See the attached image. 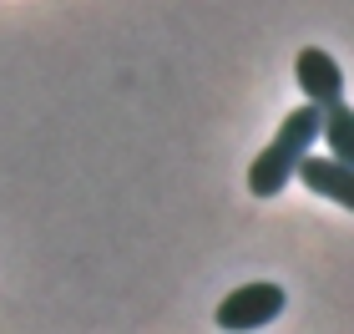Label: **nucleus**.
<instances>
[{
  "instance_id": "obj_1",
  "label": "nucleus",
  "mask_w": 354,
  "mask_h": 334,
  "mask_svg": "<svg viewBox=\"0 0 354 334\" xmlns=\"http://www.w3.org/2000/svg\"><path fill=\"white\" fill-rule=\"evenodd\" d=\"M314 142H319V106L304 102V106H294V111L283 117L279 137H273L268 147L253 157V167H248V193H253V198H279L283 187L294 183V167L304 163V152H314Z\"/></svg>"
},
{
  "instance_id": "obj_2",
  "label": "nucleus",
  "mask_w": 354,
  "mask_h": 334,
  "mask_svg": "<svg viewBox=\"0 0 354 334\" xmlns=\"http://www.w3.org/2000/svg\"><path fill=\"white\" fill-rule=\"evenodd\" d=\"M283 304L288 299L279 284H243V289H233L218 304V324L223 329H263L283 314Z\"/></svg>"
},
{
  "instance_id": "obj_4",
  "label": "nucleus",
  "mask_w": 354,
  "mask_h": 334,
  "mask_svg": "<svg viewBox=\"0 0 354 334\" xmlns=\"http://www.w3.org/2000/svg\"><path fill=\"white\" fill-rule=\"evenodd\" d=\"M294 178L309 187V193H319V198H329V203H339V208L354 213V167H349V163L304 152V163L294 167Z\"/></svg>"
},
{
  "instance_id": "obj_5",
  "label": "nucleus",
  "mask_w": 354,
  "mask_h": 334,
  "mask_svg": "<svg viewBox=\"0 0 354 334\" xmlns=\"http://www.w3.org/2000/svg\"><path fill=\"white\" fill-rule=\"evenodd\" d=\"M319 142L329 147V157L354 167V106L349 102H334L319 111Z\"/></svg>"
},
{
  "instance_id": "obj_3",
  "label": "nucleus",
  "mask_w": 354,
  "mask_h": 334,
  "mask_svg": "<svg viewBox=\"0 0 354 334\" xmlns=\"http://www.w3.org/2000/svg\"><path fill=\"white\" fill-rule=\"evenodd\" d=\"M294 82L304 91V102H314L319 111L344 102V71H339V61L329 51H319V46H304L294 56Z\"/></svg>"
}]
</instances>
